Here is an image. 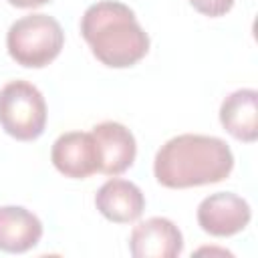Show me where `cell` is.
<instances>
[{
	"label": "cell",
	"instance_id": "1",
	"mask_svg": "<svg viewBox=\"0 0 258 258\" xmlns=\"http://www.w3.org/2000/svg\"><path fill=\"white\" fill-rule=\"evenodd\" d=\"M234 153L214 135L183 133L165 141L153 159L155 179L169 189L218 183L230 175Z\"/></svg>",
	"mask_w": 258,
	"mask_h": 258
},
{
	"label": "cell",
	"instance_id": "2",
	"mask_svg": "<svg viewBox=\"0 0 258 258\" xmlns=\"http://www.w3.org/2000/svg\"><path fill=\"white\" fill-rule=\"evenodd\" d=\"M81 34L99 62L111 69H127L149 50V36L135 12L117 0L91 4L81 18Z\"/></svg>",
	"mask_w": 258,
	"mask_h": 258
},
{
	"label": "cell",
	"instance_id": "3",
	"mask_svg": "<svg viewBox=\"0 0 258 258\" xmlns=\"http://www.w3.org/2000/svg\"><path fill=\"white\" fill-rule=\"evenodd\" d=\"M64 44V32L56 18L36 12L18 18L6 34L10 58L26 69H42L52 62Z\"/></svg>",
	"mask_w": 258,
	"mask_h": 258
},
{
	"label": "cell",
	"instance_id": "4",
	"mask_svg": "<svg viewBox=\"0 0 258 258\" xmlns=\"http://www.w3.org/2000/svg\"><path fill=\"white\" fill-rule=\"evenodd\" d=\"M0 127L18 141H34L46 127V103L28 81H10L0 89Z\"/></svg>",
	"mask_w": 258,
	"mask_h": 258
},
{
	"label": "cell",
	"instance_id": "5",
	"mask_svg": "<svg viewBox=\"0 0 258 258\" xmlns=\"http://www.w3.org/2000/svg\"><path fill=\"white\" fill-rule=\"evenodd\" d=\"M200 228L216 238L240 234L252 220L250 204L232 191H216L204 198L196 212Z\"/></svg>",
	"mask_w": 258,
	"mask_h": 258
},
{
	"label": "cell",
	"instance_id": "6",
	"mask_svg": "<svg viewBox=\"0 0 258 258\" xmlns=\"http://www.w3.org/2000/svg\"><path fill=\"white\" fill-rule=\"evenodd\" d=\"M52 165L71 179H85L99 171V147L93 133L69 131L56 137L50 149Z\"/></svg>",
	"mask_w": 258,
	"mask_h": 258
},
{
	"label": "cell",
	"instance_id": "7",
	"mask_svg": "<svg viewBox=\"0 0 258 258\" xmlns=\"http://www.w3.org/2000/svg\"><path fill=\"white\" fill-rule=\"evenodd\" d=\"M181 250L183 236L167 218L153 216L131 230L129 252L133 258H177Z\"/></svg>",
	"mask_w": 258,
	"mask_h": 258
},
{
	"label": "cell",
	"instance_id": "8",
	"mask_svg": "<svg viewBox=\"0 0 258 258\" xmlns=\"http://www.w3.org/2000/svg\"><path fill=\"white\" fill-rule=\"evenodd\" d=\"M99 147V171L105 175H121L127 171L137 155L133 133L117 121H103L91 129Z\"/></svg>",
	"mask_w": 258,
	"mask_h": 258
},
{
	"label": "cell",
	"instance_id": "9",
	"mask_svg": "<svg viewBox=\"0 0 258 258\" xmlns=\"http://www.w3.org/2000/svg\"><path fill=\"white\" fill-rule=\"evenodd\" d=\"M95 206L103 218L115 224H131L145 210L143 191L127 179L113 175L95 194Z\"/></svg>",
	"mask_w": 258,
	"mask_h": 258
},
{
	"label": "cell",
	"instance_id": "10",
	"mask_svg": "<svg viewBox=\"0 0 258 258\" xmlns=\"http://www.w3.org/2000/svg\"><path fill=\"white\" fill-rule=\"evenodd\" d=\"M42 238V222L36 214L22 206L0 208V250L22 254L38 246Z\"/></svg>",
	"mask_w": 258,
	"mask_h": 258
},
{
	"label": "cell",
	"instance_id": "11",
	"mask_svg": "<svg viewBox=\"0 0 258 258\" xmlns=\"http://www.w3.org/2000/svg\"><path fill=\"white\" fill-rule=\"evenodd\" d=\"M222 127L238 141L254 143L258 139V91L238 89L220 105Z\"/></svg>",
	"mask_w": 258,
	"mask_h": 258
},
{
	"label": "cell",
	"instance_id": "12",
	"mask_svg": "<svg viewBox=\"0 0 258 258\" xmlns=\"http://www.w3.org/2000/svg\"><path fill=\"white\" fill-rule=\"evenodd\" d=\"M189 4L200 14L210 16V18H218V16H224L226 12L232 10L234 0H189Z\"/></svg>",
	"mask_w": 258,
	"mask_h": 258
},
{
	"label": "cell",
	"instance_id": "13",
	"mask_svg": "<svg viewBox=\"0 0 258 258\" xmlns=\"http://www.w3.org/2000/svg\"><path fill=\"white\" fill-rule=\"evenodd\" d=\"M50 0H8V4H12L16 8H38V6H44Z\"/></svg>",
	"mask_w": 258,
	"mask_h": 258
}]
</instances>
